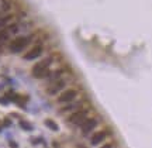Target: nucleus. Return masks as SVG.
I'll list each match as a JSON object with an SVG mask.
<instances>
[{
  "label": "nucleus",
  "mask_w": 152,
  "mask_h": 148,
  "mask_svg": "<svg viewBox=\"0 0 152 148\" xmlns=\"http://www.w3.org/2000/svg\"><path fill=\"white\" fill-rule=\"evenodd\" d=\"M97 124H99V120L97 119H93V117H87L85 123H83L82 126H80V130H82V134L83 135H87L89 133H92L93 130L97 127Z\"/></svg>",
  "instance_id": "nucleus-7"
},
{
  "label": "nucleus",
  "mask_w": 152,
  "mask_h": 148,
  "mask_svg": "<svg viewBox=\"0 0 152 148\" xmlns=\"http://www.w3.org/2000/svg\"><path fill=\"white\" fill-rule=\"evenodd\" d=\"M20 127L23 130H27V131H31L32 130V126L30 124V123H27L24 121V120H20Z\"/></svg>",
  "instance_id": "nucleus-14"
},
{
  "label": "nucleus",
  "mask_w": 152,
  "mask_h": 148,
  "mask_svg": "<svg viewBox=\"0 0 152 148\" xmlns=\"http://www.w3.org/2000/svg\"><path fill=\"white\" fill-rule=\"evenodd\" d=\"M99 148H113V144H110V142H106V144L100 145Z\"/></svg>",
  "instance_id": "nucleus-15"
},
{
  "label": "nucleus",
  "mask_w": 152,
  "mask_h": 148,
  "mask_svg": "<svg viewBox=\"0 0 152 148\" xmlns=\"http://www.w3.org/2000/svg\"><path fill=\"white\" fill-rule=\"evenodd\" d=\"M83 103H85V100H77V99H76L75 102H70V103L63 104L58 113H59V114H63V113H68V111H75V110H79V109H82V104Z\"/></svg>",
  "instance_id": "nucleus-9"
},
{
  "label": "nucleus",
  "mask_w": 152,
  "mask_h": 148,
  "mask_svg": "<svg viewBox=\"0 0 152 148\" xmlns=\"http://www.w3.org/2000/svg\"><path fill=\"white\" fill-rule=\"evenodd\" d=\"M44 124L49 130H52V131H59V126H58V124L54 121V120H51V119H47V120L44 121Z\"/></svg>",
  "instance_id": "nucleus-11"
},
{
  "label": "nucleus",
  "mask_w": 152,
  "mask_h": 148,
  "mask_svg": "<svg viewBox=\"0 0 152 148\" xmlns=\"http://www.w3.org/2000/svg\"><path fill=\"white\" fill-rule=\"evenodd\" d=\"M65 73H66V69H65V68H59L57 71L51 72L49 76L47 78V82H48V83H54V82H57L58 79L65 76Z\"/></svg>",
  "instance_id": "nucleus-10"
},
{
  "label": "nucleus",
  "mask_w": 152,
  "mask_h": 148,
  "mask_svg": "<svg viewBox=\"0 0 152 148\" xmlns=\"http://www.w3.org/2000/svg\"><path fill=\"white\" fill-rule=\"evenodd\" d=\"M42 52H44V47L41 44H38V45H35V47H32L28 52H25L24 55H23V58H24L25 61H34V59L39 58V57L42 55Z\"/></svg>",
  "instance_id": "nucleus-6"
},
{
  "label": "nucleus",
  "mask_w": 152,
  "mask_h": 148,
  "mask_svg": "<svg viewBox=\"0 0 152 148\" xmlns=\"http://www.w3.org/2000/svg\"><path fill=\"white\" fill-rule=\"evenodd\" d=\"M9 37H10V32L7 31V28L0 30V45L3 42H6V41H9Z\"/></svg>",
  "instance_id": "nucleus-12"
},
{
  "label": "nucleus",
  "mask_w": 152,
  "mask_h": 148,
  "mask_svg": "<svg viewBox=\"0 0 152 148\" xmlns=\"http://www.w3.org/2000/svg\"><path fill=\"white\" fill-rule=\"evenodd\" d=\"M10 147H11V148H17V147H19V144H17L16 141H10Z\"/></svg>",
  "instance_id": "nucleus-16"
},
{
  "label": "nucleus",
  "mask_w": 152,
  "mask_h": 148,
  "mask_svg": "<svg viewBox=\"0 0 152 148\" xmlns=\"http://www.w3.org/2000/svg\"><path fill=\"white\" fill-rule=\"evenodd\" d=\"M69 83V79L68 78H61V79H58L57 82H54L52 85H49L48 88H47V95H49V96H57L59 95L61 92L66 89V86Z\"/></svg>",
  "instance_id": "nucleus-4"
},
{
  "label": "nucleus",
  "mask_w": 152,
  "mask_h": 148,
  "mask_svg": "<svg viewBox=\"0 0 152 148\" xmlns=\"http://www.w3.org/2000/svg\"><path fill=\"white\" fill-rule=\"evenodd\" d=\"M11 124V121L9 120V119H6V121H4V126H10Z\"/></svg>",
  "instance_id": "nucleus-18"
},
{
  "label": "nucleus",
  "mask_w": 152,
  "mask_h": 148,
  "mask_svg": "<svg viewBox=\"0 0 152 148\" xmlns=\"http://www.w3.org/2000/svg\"><path fill=\"white\" fill-rule=\"evenodd\" d=\"M0 103H1V104H7V103H9V100H7V99H1V97H0Z\"/></svg>",
  "instance_id": "nucleus-17"
},
{
  "label": "nucleus",
  "mask_w": 152,
  "mask_h": 148,
  "mask_svg": "<svg viewBox=\"0 0 152 148\" xmlns=\"http://www.w3.org/2000/svg\"><path fill=\"white\" fill-rule=\"evenodd\" d=\"M31 35H27V37H17V38H14L9 44V50H10V52H13V54H19V52L24 51L25 47L30 44V41H31Z\"/></svg>",
  "instance_id": "nucleus-2"
},
{
  "label": "nucleus",
  "mask_w": 152,
  "mask_h": 148,
  "mask_svg": "<svg viewBox=\"0 0 152 148\" xmlns=\"http://www.w3.org/2000/svg\"><path fill=\"white\" fill-rule=\"evenodd\" d=\"M108 133L107 130H101V131H97V133H95V134L90 137V144L93 145V147H96V145H100L101 142L106 141V138L108 137Z\"/></svg>",
  "instance_id": "nucleus-8"
},
{
  "label": "nucleus",
  "mask_w": 152,
  "mask_h": 148,
  "mask_svg": "<svg viewBox=\"0 0 152 148\" xmlns=\"http://www.w3.org/2000/svg\"><path fill=\"white\" fill-rule=\"evenodd\" d=\"M89 113H90V110L89 109H79V110H75V111H72L69 114V117H68V123H70V124H75V126H77V127H80L83 123H85V120L89 117Z\"/></svg>",
  "instance_id": "nucleus-3"
},
{
  "label": "nucleus",
  "mask_w": 152,
  "mask_h": 148,
  "mask_svg": "<svg viewBox=\"0 0 152 148\" xmlns=\"http://www.w3.org/2000/svg\"><path fill=\"white\" fill-rule=\"evenodd\" d=\"M51 64H54V57L52 55L41 59L39 62H37V64L32 66V69H31L32 76L37 78V79H47L51 73V71H49Z\"/></svg>",
  "instance_id": "nucleus-1"
},
{
  "label": "nucleus",
  "mask_w": 152,
  "mask_h": 148,
  "mask_svg": "<svg viewBox=\"0 0 152 148\" xmlns=\"http://www.w3.org/2000/svg\"><path fill=\"white\" fill-rule=\"evenodd\" d=\"M19 30H20L19 24H10V26L7 27V31L10 32V34H16V32H19Z\"/></svg>",
  "instance_id": "nucleus-13"
},
{
  "label": "nucleus",
  "mask_w": 152,
  "mask_h": 148,
  "mask_svg": "<svg viewBox=\"0 0 152 148\" xmlns=\"http://www.w3.org/2000/svg\"><path fill=\"white\" fill-rule=\"evenodd\" d=\"M79 93L80 92L77 89H65L63 92L59 93L57 102L59 104H66V103H70V102H75L76 99L79 97Z\"/></svg>",
  "instance_id": "nucleus-5"
}]
</instances>
